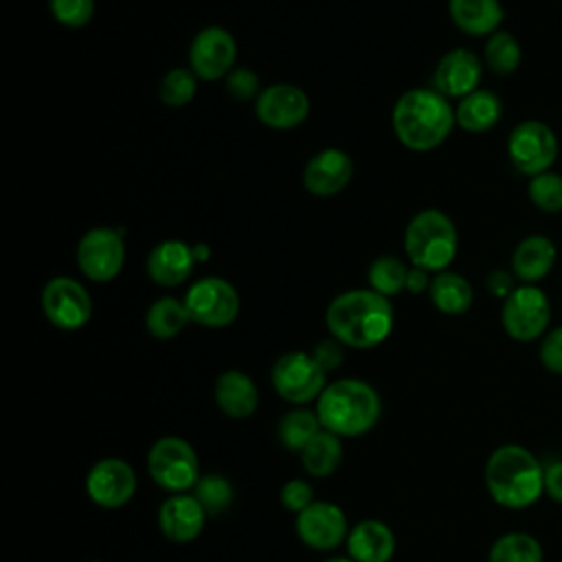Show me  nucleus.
Listing matches in <instances>:
<instances>
[{
	"instance_id": "nucleus-1",
	"label": "nucleus",
	"mask_w": 562,
	"mask_h": 562,
	"mask_svg": "<svg viewBox=\"0 0 562 562\" xmlns=\"http://www.w3.org/2000/svg\"><path fill=\"white\" fill-rule=\"evenodd\" d=\"M325 323L338 342L353 349H371L384 342L393 329L391 301L371 288H356L331 299Z\"/></svg>"
},
{
	"instance_id": "nucleus-2",
	"label": "nucleus",
	"mask_w": 562,
	"mask_h": 562,
	"mask_svg": "<svg viewBox=\"0 0 562 562\" xmlns=\"http://www.w3.org/2000/svg\"><path fill=\"white\" fill-rule=\"evenodd\" d=\"M391 123L406 149L432 151L450 136L457 116L450 99L435 88H411L397 97Z\"/></svg>"
},
{
	"instance_id": "nucleus-3",
	"label": "nucleus",
	"mask_w": 562,
	"mask_h": 562,
	"mask_svg": "<svg viewBox=\"0 0 562 562\" xmlns=\"http://www.w3.org/2000/svg\"><path fill=\"white\" fill-rule=\"evenodd\" d=\"M485 487L505 509H527L544 494V465L520 443L498 446L485 461Z\"/></svg>"
},
{
	"instance_id": "nucleus-4",
	"label": "nucleus",
	"mask_w": 562,
	"mask_h": 562,
	"mask_svg": "<svg viewBox=\"0 0 562 562\" xmlns=\"http://www.w3.org/2000/svg\"><path fill=\"white\" fill-rule=\"evenodd\" d=\"M382 413L378 391L358 378L329 382L316 400L321 426L338 437H360L369 432Z\"/></svg>"
},
{
	"instance_id": "nucleus-5",
	"label": "nucleus",
	"mask_w": 562,
	"mask_h": 562,
	"mask_svg": "<svg viewBox=\"0 0 562 562\" xmlns=\"http://www.w3.org/2000/svg\"><path fill=\"white\" fill-rule=\"evenodd\" d=\"M459 235L454 222L439 209H424L406 224L404 250L408 261L428 272H443L454 261Z\"/></svg>"
},
{
	"instance_id": "nucleus-6",
	"label": "nucleus",
	"mask_w": 562,
	"mask_h": 562,
	"mask_svg": "<svg viewBox=\"0 0 562 562\" xmlns=\"http://www.w3.org/2000/svg\"><path fill=\"white\" fill-rule=\"evenodd\" d=\"M147 472L151 481L165 492H189L200 479L198 454L193 446L182 437H160L149 448Z\"/></svg>"
},
{
	"instance_id": "nucleus-7",
	"label": "nucleus",
	"mask_w": 562,
	"mask_h": 562,
	"mask_svg": "<svg viewBox=\"0 0 562 562\" xmlns=\"http://www.w3.org/2000/svg\"><path fill=\"white\" fill-rule=\"evenodd\" d=\"M551 323L549 296L538 285H518L501 307V325L512 340L531 342L547 334Z\"/></svg>"
},
{
	"instance_id": "nucleus-8",
	"label": "nucleus",
	"mask_w": 562,
	"mask_h": 562,
	"mask_svg": "<svg viewBox=\"0 0 562 562\" xmlns=\"http://www.w3.org/2000/svg\"><path fill=\"white\" fill-rule=\"evenodd\" d=\"M272 386L279 397L290 404H307L318 400L327 386V371L316 362L312 353L288 351L277 358L270 373Z\"/></svg>"
},
{
	"instance_id": "nucleus-9",
	"label": "nucleus",
	"mask_w": 562,
	"mask_h": 562,
	"mask_svg": "<svg viewBox=\"0 0 562 562\" xmlns=\"http://www.w3.org/2000/svg\"><path fill=\"white\" fill-rule=\"evenodd\" d=\"M507 156L520 173L533 178L553 167L558 158V136L542 121H522L509 132Z\"/></svg>"
},
{
	"instance_id": "nucleus-10",
	"label": "nucleus",
	"mask_w": 562,
	"mask_h": 562,
	"mask_svg": "<svg viewBox=\"0 0 562 562\" xmlns=\"http://www.w3.org/2000/svg\"><path fill=\"white\" fill-rule=\"evenodd\" d=\"M125 263V241L121 231L97 226L81 235L77 244V266L94 283H108L119 277Z\"/></svg>"
},
{
	"instance_id": "nucleus-11",
	"label": "nucleus",
	"mask_w": 562,
	"mask_h": 562,
	"mask_svg": "<svg viewBox=\"0 0 562 562\" xmlns=\"http://www.w3.org/2000/svg\"><path fill=\"white\" fill-rule=\"evenodd\" d=\"M184 305L193 323L204 327H226L239 314V294L226 279H198L184 294Z\"/></svg>"
},
{
	"instance_id": "nucleus-12",
	"label": "nucleus",
	"mask_w": 562,
	"mask_h": 562,
	"mask_svg": "<svg viewBox=\"0 0 562 562\" xmlns=\"http://www.w3.org/2000/svg\"><path fill=\"white\" fill-rule=\"evenodd\" d=\"M42 310L50 325L64 331H75L90 321L92 299L77 279L53 277L42 290Z\"/></svg>"
},
{
	"instance_id": "nucleus-13",
	"label": "nucleus",
	"mask_w": 562,
	"mask_h": 562,
	"mask_svg": "<svg viewBox=\"0 0 562 562\" xmlns=\"http://www.w3.org/2000/svg\"><path fill=\"white\" fill-rule=\"evenodd\" d=\"M235 37L222 26H204L189 46V68L202 81L224 79L235 64Z\"/></svg>"
},
{
	"instance_id": "nucleus-14",
	"label": "nucleus",
	"mask_w": 562,
	"mask_h": 562,
	"mask_svg": "<svg viewBox=\"0 0 562 562\" xmlns=\"http://www.w3.org/2000/svg\"><path fill=\"white\" fill-rule=\"evenodd\" d=\"M86 492L90 501L103 509H119L136 492L134 468L116 457L99 459L86 476Z\"/></svg>"
},
{
	"instance_id": "nucleus-15",
	"label": "nucleus",
	"mask_w": 562,
	"mask_h": 562,
	"mask_svg": "<svg viewBox=\"0 0 562 562\" xmlns=\"http://www.w3.org/2000/svg\"><path fill=\"white\" fill-rule=\"evenodd\" d=\"M294 527L301 542L316 551L336 549L349 536L345 512L327 501H314L310 507L296 514Z\"/></svg>"
},
{
	"instance_id": "nucleus-16",
	"label": "nucleus",
	"mask_w": 562,
	"mask_h": 562,
	"mask_svg": "<svg viewBox=\"0 0 562 562\" xmlns=\"http://www.w3.org/2000/svg\"><path fill=\"white\" fill-rule=\"evenodd\" d=\"M257 119L272 130H292L310 114L307 94L292 83H272L255 101Z\"/></svg>"
},
{
	"instance_id": "nucleus-17",
	"label": "nucleus",
	"mask_w": 562,
	"mask_h": 562,
	"mask_svg": "<svg viewBox=\"0 0 562 562\" xmlns=\"http://www.w3.org/2000/svg\"><path fill=\"white\" fill-rule=\"evenodd\" d=\"M353 178V160L338 147H325L314 154L303 169V184L312 195L329 198L340 193Z\"/></svg>"
},
{
	"instance_id": "nucleus-18",
	"label": "nucleus",
	"mask_w": 562,
	"mask_h": 562,
	"mask_svg": "<svg viewBox=\"0 0 562 562\" xmlns=\"http://www.w3.org/2000/svg\"><path fill=\"white\" fill-rule=\"evenodd\" d=\"M481 75H483V64L472 50L452 48L439 59L432 72V83H435V90L441 92L443 97L463 99L470 92L479 90Z\"/></svg>"
},
{
	"instance_id": "nucleus-19",
	"label": "nucleus",
	"mask_w": 562,
	"mask_h": 562,
	"mask_svg": "<svg viewBox=\"0 0 562 562\" xmlns=\"http://www.w3.org/2000/svg\"><path fill=\"white\" fill-rule=\"evenodd\" d=\"M206 512L193 494H171L158 509V527L176 544L193 542L206 522Z\"/></svg>"
},
{
	"instance_id": "nucleus-20",
	"label": "nucleus",
	"mask_w": 562,
	"mask_h": 562,
	"mask_svg": "<svg viewBox=\"0 0 562 562\" xmlns=\"http://www.w3.org/2000/svg\"><path fill=\"white\" fill-rule=\"evenodd\" d=\"M195 263L193 246L180 239H165L151 248L147 257V274L162 288H176L189 279Z\"/></svg>"
},
{
	"instance_id": "nucleus-21",
	"label": "nucleus",
	"mask_w": 562,
	"mask_h": 562,
	"mask_svg": "<svg viewBox=\"0 0 562 562\" xmlns=\"http://www.w3.org/2000/svg\"><path fill=\"white\" fill-rule=\"evenodd\" d=\"M347 551L353 562H389L395 553V536L382 520H360L349 529Z\"/></svg>"
},
{
	"instance_id": "nucleus-22",
	"label": "nucleus",
	"mask_w": 562,
	"mask_h": 562,
	"mask_svg": "<svg viewBox=\"0 0 562 562\" xmlns=\"http://www.w3.org/2000/svg\"><path fill=\"white\" fill-rule=\"evenodd\" d=\"M220 411L233 419H246L257 411L259 391L250 375L239 369L222 371L213 386Z\"/></svg>"
},
{
	"instance_id": "nucleus-23",
	"label": "nucleus",
	"mask_w": 562,
	"mask_h": 562,
	"mask_svg": "<svg viewBox=\"0 0 562 562\" xmlns=\"http://www.w3.org/2000/svg\"><path fill=\"white\" fill-rule=\"evenodd\" d=\"M558 248L547 235H527L512 255V272L518 281L536 285L555 266Z\"/></svg>"
},
{
	"instance_id": "nucleus-24",
	"label": "nucleus",
	"mask_w": 562,
	"mask_h": 562,
	"mask_svg": "<svg viewBox=\"0 0 562 562\" xmlns=\"http://www.w3.org/2000/svg\"><path fill=\"white\" fill-rule=\"evenodd\" d=\"M448 13L452 24L472 37L496 33L505 18L501 0H448Z\"/></svg>"
},
{
	"instance_id": "nucleus-25",
	"label": "nucleus",
	"mask_w": 562,
	"mask_h": 562,
	"mask_svg": "<svg viewBox=\"0 0 562 562\" xmlns=\"http://www.w3.org/2000/svg\"><path fill=\"white\" fill-rule=\"evenodd\" d=\"M501 114H503L501 99L496 97V92L483 90V88L459 99L454 108L457 125L472 134L490 132L501 121Z\"/></svg>"
},
{
	"instance_id": "nucleus-26",
	"label": "nucleus",
	"mask_w": 562,
	"mask_h": 562,
	"mask_svg": "<svg viewBox=\"0 0 562 562\" xmlns=\"http://www.w3.org/2000/svg\"><path fill=\"white\" fill-rule=\"evenodd\" d=\"M428 296L432 305L448 316H459L465 314L472 307L474 301V290L465 277L452 270L437 272L430 281Z\"/></svg>"
},
{
	"instance_id": "nucleus-27",
	"label": "nucleus",
	"mask_w": 562,
	"mask_h": 562,
	"mask_svg": "<svg viewBox=\"0 0 562 562\" xmlns=\"http://www.w3.org/2000/svg\"><path fill=\"white\" fill-rule=\"evenodd\" d=\"M340 461H342V441L338 435L325 428L301 450V463L305 472L316 479H325L334 474Z\"/></svg>"
},
{
	"instance_id": "nucleus-28",
	"label": "nucleus",
	"mask_w": 562,
	"mask_h": 562,
	"mask_svg": "<svg viewBox=\"0 0 562 562\" xmlns=\"http://www.w3.org/2000/svg\"><path fill=\"white\" fill-rule=\"evenodd\" d=\"M189 321H191V316H189L184 301H180L176 296H160L158 301H154L149 305L147 316H145L147 331L158 340H169V338L178 336L187 327Z\"/></svg>"
},
{
	"instance_id": "nucleus-29",
	"label": "nucleus",
	"mask_w": 562,
	"mask_h": 562,
	"mask_svg": "<svg viewBox=\"0 0 562 562\" xmlns=\"http://www.w3.org/2000/svg\"><path fill=\"white\" fill-rule=\"evenodd\" d=\"M544 551L536 536L527 531H509L498 536L487 553V562H542Z\"/></svg>"
},
{
	"instance_id": "nucleus-30",
	"label": "nucleus",
	"mask_w": 562,
	"mask_h": 562,
	"mask_svg": "<svg viewBox=\"0 0 562 562\" xmlns=\"http://www.w3.org/2000/svg\"><path fill=\"white\" fill-rule=\"evenodd\" d=\"M321 430H323V426H321L318 415L314 411H307V408L288 411L279 419V426H277L279 441L288 450H296V452H301Z\"/></svg>"
},
{
	"instance_id": "nucleus-31",
	"label": "nucleus",
	"mask_w": 562,
	"mask_h": 562,
	"mask_svg": "<svg viewBox=\"0 0 562 562\" xmlns=\"http://www.w3.org/2000/svg\"><path fill=\"white\" fill-rule=\"evenodd\" d=\"M483 59H485V66L494 75L505 77V75H512L520 66L522 50H520L518 40L509 31H496L485 42Z\"/></svg>"
},
{
	"instance_id": "nucleus-32",
	"label": "nucleus",
	"mask_w": 562,
	"mask_h": 562,
	"mask_svg": "<svg viewBox=\"0 0 562 562\" xmlns=\"http://www.w3.org/2000/svg\"><path fill=\"white\" fill-rule=\"evenodd\" d=\"M406 277H408V268L395 255L375 257L367 270L369 288L386 299L400 294L406 288Z\"/></svg>"
},
{
	"instance_id": "nucleus-33",
	"label": "nucleus",
	"mask_w": 562,
	"mask_h": 562,
	"mask_svg": "<svg viewBox=\"0 0 562 562\" xmlns=\"http://www.w3.org/2000/svg\"><path fill=\"white\" fill-rule=\"evenodd\" d=\"M193 496L204 507L209 516H217L226 512L233 503V485L222 474H204L198 479L193 487Z\"/></svg>"
},
{
	"instance_id": "nucleus-34",
	"label": "nucleus",
	"mask_w": 562,
	"mask_h": 562,
	"mask_svg": "<svg viewBox=\"0 0 562 562\" xmlns=\"http://www.w3.org/2000/svg\"><path fill=\"white\" fill-rule=\"evenodd\" d=\"M198 77L191 68H171L158 86V97L169 108H182L195 97Z\"/></svg>"
},
{
	"instance_id": "nucleus-35",
	"label": "nucleus",
	"mask_w": 562,
	"mask_h": 562,
	"mask_svg": "<svg viewBox=\"0 0 562 562\" xmlns=\"http://www.w3.org/2000/svg\"><path fill=\"white\" fill-rule=\"evenodd\" d=\"M529 200L542 213H560L562 211V176L555 171L538 173L529 180L527 187Z\"/></svg>"
},
{
	"instance_id": "nucleus-36",
	"label": "nucleus",
	"mask_w": 562,
	"mask_h": 562,
	"mask_svg": "<svg viewBox=\"0 0 562 562\" xmlns=\"http://www.w3.org/2000/svg\"><path fill=\"white\" fill-rule=\"evenodd\" d=\"M48 9L59 24L81 29L94 15V0H48Z\"/></svg>"
},
{
	"instance_id": "nucleus-37",
	"label": "nucleus",
	"mask_w": 562,
	"mask_h": 562,
	"mask_svg": "<svg viewBox=\"0 0 562 562\" xmlns=\"http://www.w3.org/2000/svg\"><path fill=\"white\" fill-rule=\"evenodd\" d=\"M224 88L235 101H250L261 94L259 77L250 68H235L224 77Z\"/></svg>"
},
{
	"instance_id": "nucleus-38",
	"label": "nucleus",
	"mask_w": 562,
	"mask_h": 562,
	"mask_svg": "<svg viewBox=\"0 0 562 562\" xmlns=\"http://www.w3.org/2000/svg\"><path fill=\"white\" fill-rule=\"evenodd\" d=\"M281 505L292 512V514H301L305 507H310L314 503V490L307 481L303 479H290L283 487H281Z\"/></svg>"
},
{
	"instance_id": "nucleus-39",
	"label": "nucleus",
	"mask_w": 562,
	"mask_h": 562,
	"mask_svg": "<svg viewBox=\"0 0 562 562\" xmlns=\"http://www.w3.org/2000/svg\"><path fill=\"white\" fill-rule=\"evenodd\" d=\"M538 356H540V364L549 373L562 375V325L553 327L544 334V338L540 342V349H538Z\"/></svg>"
},
{
	"instance_id": "nucleus-40",
	"label": "nucleus",
	"mask_w": 562,
	"mask_h": 562,
	"mask_svg": "<svg viewBox=\"0 0 562 562\" xmlns=\"http://www.w3.org/2000/svg\"><path fill=\"white\" fill-rule=\"evenodd\" d=\"M312 356L316 358V362L325 369V371H331V369H338L342 364V358H345V351H342V342H338L336 338H327V340H321Z\"/></svg>"
},
{
	"instance_id": "nucleus-41",
	"label": "nucleus",
	"mask_w": 562,
	"mask_h": 562,
	"mask_svg": "<svg viewBox=\"0 0 562 562\" xmlns=\"http://www.w3.org/2000/svg\"><path fill=\"white\" fill-rule=\"evenodd\" d=\"M485 285H487V290L496 296V299H507L518 285H516V277H514V272H509V270H492L490 274H487V279H485Z\"/></svg>"
},
{
	"instance_id": "nucleus-42",
	"label": "nucleus",
	"mask_w": 562,
	"mask_h": 562,
	"mask_svg": "<svg viewBox=\"0 0 562 562\" xmlns=\"http://www.w3.org/2000/svg\"><path fill=\"white\" fill-rule=\"evenodd\" d=\"M544 465V494L562 505V459H553Z\"/></svg>"
},
{
	"instance_id": "nucleus-43",
	"label": "nucleus",
	"mask_w": 562,
	"mask_h": 562,
	"mask_svg": "<svg viewBox=\"0 0 562 562\" xmlns=\"http://www.w3.org/2000/svg\"><path fill=\"white\" fill-rule=\"evenodd\" d=\"M430 281H432V279L428 277V270L413 266V268H408L406 290H408L411 294H422V292H426V290L430 288Z\"/></svg>"
},
{
	"instance_id": "nucleus-44",
	"label": "nucleus",
	"mask_w": 562,
	"mask_h": 562,
	"mask_svg": "<svg viewBox=\"0 0 562 562\" xmlns=\"http://www.w3.org/2000/svg\"><path fill=\"white\" fill-rule=\"evenodd\" d=\"M193 255H195V261H206L211 250L206 244H193Z\"/></svg>"
},
{
	"instance_id": "nucleus-45",
	"label": "nucleus",
	"mask_w": 562,
	"mask_h": 562,
	"mask_svg": "<svg viewBox=\"0 0 562 562\" xmlns=\"http://www.w3.org/2000/svg\"><path fill=\"white\" fill-rule=\"evenodd\" d=\"M325 562H353L351 558H331V560H325Z\"/></svg>"
},
{
	"instance_id": "nucleus-46",
	"label": "nucleus",
	"mask_w": 562,
	"mask_h": 562,
	"mask_svg": "<svg viewBox=\"0 0 562 562\" xmlns=\"http://www.w3.org/2000/svg\"><path fill=\"white\" fill-rule=\"evenodd\" d=\"M92 562H101V560H92Z\"/></svg>"
}]
</instances>
